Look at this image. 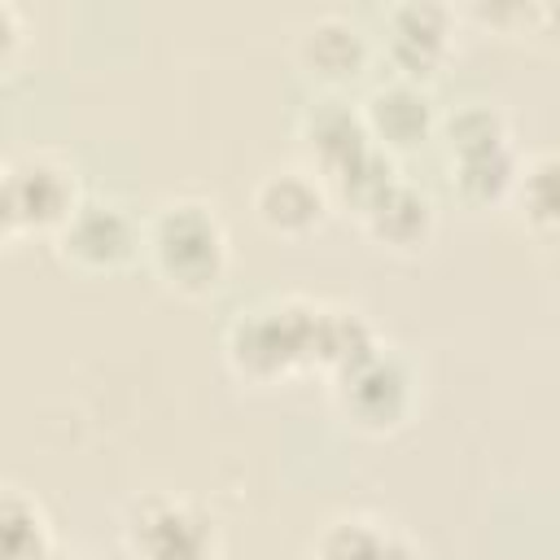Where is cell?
I'll return each instance as SVG.
<instances>
[{"instance_id":"obj_1","label":"cell","mask_w":560,"mask_h":560,"mask_svg":"<svg viewBox=\"0 0 560 560\" xmlns=\"http://www.w3.org/2000/svg\"><path fill=\"white\" fill-rule=\"evenodd\" d=\"M140 254L149 258L153 276L184 293L206 298L228 276V228L201 197H171L162 201L140 228Z\"/></svg>"},{"instance_id":"obj_2","label":"cell","mask_w":560,"mask_h":560,"mask_svg":"<svg viewBox=\"0 0 560 560\" xmlns=\"http://www.w3.org/2000/svg\"><path fill=\"white\" fill-rule=\"evenodd\" d=\"M311 315L315 302L306 298H280L241 311L223 337L232 372L241 381L267 385L293 376L298 368H311Z\"/></svg>"},{"instance_id":"obj_3","label":"cell","mask_w":560,"mask_h":560,"mask_svg":"<svg viewBox=\"0 0 560 560\" xmlns=\"http://www.w3.org/2000/svg\"><path fill=\"white\" fill-rule=\"evenodd\" d=\"M122 551L127 560H214L219 521L171 490H149L122 512Z\"/></svg>"},{"instance_id":"obj_4","label":"cell","mask_w":560,"mask_h":560,"mask_svg":"<svg viewBox=\"0 0 560 560\" xmlns=\"http://www.w3.org/2000/svg\"><path fill=\"white\" fill-rule=\"evenodd\" d=\"M337 411L363 433H394L416 407V376L402 354L376 346L346 372L328 376Z\"/></svg>"},{"instance_id":"obj_5","label":"cell","mask_w":560,"mask_h":560,"mask_svg":"<svg viewBox=\"0 0 560 560\" xmlns=\"http://www.w3.org/2000/svg\"><path fill=\"white\" fill-rule=\"evenodd\" d=\"M140 219L114 197H83L52 232L57 258L79 271H118L140 254Z\"/></svg>"},{"instance_id":"obj_6","label":"cell","mask_w":560,"mask_h":560,"mask_svg":"<svg viewBox=\"0 0 560 560\" xmlns=\"http://www.w3.org/2000/svg\"><path fill=\"white\" fill-rule=\"evenodd\" d=\"M4 188L18 232H57L83 201L74 171L52 153H18L4 162Z\"/></svg>"},{"instance_id":"obj_7","label":"cell","mask_w":560,"mask_h":560,"mask_svg":"<svg viewBox=\"0 0 560 560\" xmlns=\"http://www.w3.org/2000/svg\"><path fill=\"white\" fill-rule=\"evenodd\" d=\"M385 52L398 79L424 83L455 52V9L438 0H398L385 13Z\"/></svg>"},{"instance_id":"obj_8","label":"cell","mask_w":560,"mask_h":560,"mask_svg":"<svg viewBox=\"0 0 560 560\" xmlns=\"http://www.w3.org/2000/svg\"><path fill=\"white\" fill-rule=\"evenodd\" d=\"M254 214L258 223L271 232V236H289V241H302L311 236L324 219H328V192L324 184L306 171V166H280V171H267L258 184H254Z\"/></svg>"},{"instance_id":"obj_9","label":"cell","mask_w":560,"mask_h":560,"mask_svg":"<svg viewBox=\"0 0 560 560\" xmlns=\"http://www.w3.org/2000/svg\"><path fill=\"white\" fill-rule=\"evenodd\" d=\"M363 114V127L372 136L376 149L394 153V149H411L420 140L433 136L438 127V109H433V96L424 83H411V79H389L381 88L368 92V101L359 105Z\"/></svg>"},{"instance_id":"obj_10","label":"cell","mask_w":560,"mask_h":560,"mask_svg":"<svg viewBox=\"0 0 560 560\" xmlns=\"http://www.w3.org/2000/svg\"><path fill=\"white\" fill-rule=\"evenodd\" d=\"M293 57L311 79L341 88L368 70L372 48H368V35L359 31V22H350L341 13H319L298 31Z\"/></svg>"},{"instance_id":"obj_11","label":"cell","mask_w":560,"mask_h":560,"mask_svg":"<svg viewBox=\"0 0 560 560\" xmlns=\"http://www.w3.org/2000/svg\"><path fill=\"white\" fill-rule=\"evenodd\" d=\"M359 223H363V232H368L376 245H385V249H394V254H416V249L429 245L438 214H433V201H429L424 188H416L411 179L394 175V179L372 197V206L359 214Z\"/></svg>"},{"instance_id":"obj_12","label":"cell","mask_w":560,"mask_h":560,"mask_svg":"<svg viewBox=\"0 0 560 560\" xmlns=\"http://www.w3.org/2000/svg\"><path fill=\"white\" fill-rule=\"evenodd\" d=\"M298 140L306 153V171L315 179H328L332 171H341L350 158H359L372 136L363 127V114L354 105H346L341 96H328L319 105H311L298 122Z\"/></svg>"},{"instance_id":"obj_13","label":"cell","mask_w":560,"mask_h":560,"mask_svg":"<svg viewBox=\"0 0 560 560\" xmlns=\"http://www.w3.org/2000/svg\"><path fill=\"white\" fill-rule=\"evenodd\" d=\"M311 560H416V547L372 516H332L315 534Z\"/></svg>"},{"instance_id":"obj_14","label":"cell","mask_w":560,"mask_h":560,"mask_svg":"<svg viewBox=\"0 0 560 560\" xmlns=\"http://www.w3.org/2000/svg\"><path fill=\"white\" fill-rule=\"evenodd\" d=\"M376 346H381L376 341V328L363 319V311H350V306H315V315H311V368L337 376L350 363H359L363 354H372Z\"/></svg>"},{"instance_id":"obj_15","label":"cell","mask_w":560,"mask_h":560,"mask_svg":"<svg viewBox=\"0 0 560 560\" xmlns=\"http://www.w3.org/2000/svg\"><path fill=\"white\" fill-rule=\"evenodd\" d=\"M52 547L44 508L18 490L0 486V560H39Z\"/></svg>"},{"instance_id":"obj_16","label":"cell","mask_w":560,"mask_h":560,"mask_svg":"<svg viewBox=\"0 0 560 560\" xmlns=\"http://www.w3.org/2000/svg\"><path fill=\"white\" fill-rule=\"evenodd\" d=\"M394 175H398L394 158H389L385 149L368 144L359 158H350L341 171H332V175L319 179V184H324V192H328V206H341V210H350V214L359 219V214L372 206V197H376Z\"/></svg>"},{"instance_id":"obj_17","label":"cell","mask_w":560,"mask_h":560,"mask_svg":"<svg viewBox=\"0 0 560 560\" xmlns=\"http://www.w3.org/2000/svg\"><path fill=\"white\" fill-rule=\"evenodd\" d=\"M508 197L516 201L525 228L547 241L556 232V153L542 149V153L516 162V179H512Z\"/></svg>"},{"instance_id":"obj_18","label":"cell","mask_w":560,"mask_h":560,"mask_svg":"<svg viewBox=\"0 0 560 560\" xmlns=\"http://www.w3.org/2000/svg\"><path fill=\"white\" fill-rule=\"evenodd\" d=\"M516 179V153L494 149V153H472V158H451V184L468 206H494L508 201Z\"/></svg>"},{"instance_id":"obj_19","label":"cell","mask_w":560,"mask_h":560,"mask_svg":"<svg viewBox=\"0 0 560 560\" xmlns=\"http://www.w3.org/2000/svg\"><path fill=\"white\" fill-rule=\"evenodd\" d=\"M446 136V153L451 158H472V153H494V149H512V127L503 118V109L494 105H464L442 122Z\"/></svg>"},{"instance_id":"obj_20","label":"cell","mask_w":560,"mask_h":560,"mask_svg":"<svg viewBox=\"0 0 560 560\" xmlns=\"http://www.w3.org/2000/svg\"><path fill=\"white\" fill-rule=\"evenodd\" d=\"M18 52H22V18L13 4L0 0V70H9Z\"/></svg>"},{"instance_id":"obj_21","label":"cell","mask_w":560,"mask_h":560,"mask_svg":"<svg viewBox=\"0 0 560 560\" xmlns=\"http://www.w3.org/2000/svg\"><path fill=\"white\" fill-rule=\"evenodd\" d=\"M13 236H22L18 232V223H13V210H9V188H4V162H0V249L13 241Z\"/></svg>"},{"instance_id":"obj_22","label":"cell","mask_w":560,"mask_h":560,"mask_svg":"<svg viewBox=\"0 0 560 560\" xmlns=\"http://www.w3.org/2000/svg\"><path fill=\"white\" fill-rule=\"evenodd\" d=\"M39 560H83V556H74V551H61V547H48Z\"/></svg>"}]
</instances>
